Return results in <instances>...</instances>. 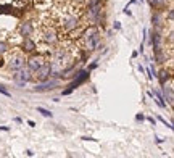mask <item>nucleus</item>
I'll list each match as a JSON object with an SVG mask.
<instances>
[{
	"label": "nucleus",
	"instance_id": "4468645a",
	"mask_svg": "<svg viewBox=\"0 0 174 158\" xmlns=\"http://www.w3.org/2000/svg\"><path fill=\"white\" fill-rule=\"evenodd\" d=\"M147 74H148V79H150V81H152V79L155 78V74L152 73V68H148V70H147Z\"/></svg>",
	"mask_w": 174,
	"mask_h": 158
},
{
	"label": "nucleus",
	"instance_id": "aec40b11",
	"mask_svg": "<svg viewBox=\"0 0 174 158\" xmlns=\"http://www.w3.org/2000/svg\"><path fill=\"white\" fill-rule=\"evenodd\" d=\"M98 66V63H92L90 66H89V70H94V68H97Z\"/></svg>",
	"mask_w": 174,
	"mask_h": 158
},
{
	"label": "nucleus",
	"instance_id": "20e7f679",
	"mask_svg": "<svg viewBox=\"0 0 174 158\" xmlns=\"http://www.w3.org/2000/svg\"><path fill=\"white\" fill-rule=\"evenodd\" d=\"M37 71H39V79L40 81H45V79L49 78L50 71H52V65L50 63H42V66H40Z\"/></svg>",
	"mask_w": 174,
	"mask_h": 158
},
{
	"label": "nucleus",
	"instance_id": "1a4fd4ad",
	"mask_svg": "<svg viewBox=\"0 0 174 158\" xmlns=\"http://www.w3.org/2000/svg\"><path fill=\"white\" fill-rule=\"evenodd\" d=\"M45 40H49V42H53V40H55V32H53V31L47 32V34H45Z\"/></svg>",
	"mask_w": 174,
	"mask_h": 158
},
{
	"label": "nucleus",
	"instance_id": "4be33fe9",
	"mask_svg": "<svg viewBox=\"0 0 174 158\" xmlns=\"http://www.w3.org/2000/svg\"><path fill=\"white\" fill-rule=\"evenodd\" d=\"M115 29H118V31H119V29H121V24H119V23H118V21H116V23H115Z\"/></svg>",
	"mask_w": 174,
	"mask_h": 158
},
{
	"label": "nucleus",
	"instance_id": "412c9836",
	"mask_svg": "<svg viewBox=\"0 0 174 158\" xmlns=\"http://www.w3.org/2000/svg\"><path fill=\"white\" fill-rule=\"evenodd\" d=\"M28 124L31 126V128H36V123H34V121H31V119H29V121H28Z\"/></svg>",
	"mask_w": 174,
	"mask_h": 158
},
{
	"label": "nucleus",
	"instance_id": "9b49d317",
	"mask_svg": "<svg viewBox=\"0 0 174 158\" xmlns=\"http://www.w3.org/2000/svg\"><path fill=\"white\" fill-rule=\"evenodd\" d=\"M158 119H160V121H161V123H163V124H165V126H168V128H169V129H173L171 123H168V121H166V119H165V118H163V116H158Z\"/></svg>",
	"mask_w": 174,
	"mask_h": 158
},
{
	"label": "nucleus",
	"instance_id": "dca6fc26",
	"mask_svg": "<svg viewBox=\"0 0 174 158\" xmlns=\"http://www.w3.org/2000/svg\"><path fill=\"white\" fill-rule=\"evenodd\" d=\"M82 140H92V142H97V139H94V137H82Z\"/></svg>",
	"mask_w": 174,
	"mask_h": 158
},
{
	"label": "nucleus",
	"instance_id": "0eeeda50",
	"mask_svg": "<svg viewBox=\"0 0 174 158\" xmlns=\"http://www.w3.org/2000/svg\"><path fill=\"white\" fill-rule=\"evenodd\" d=\"M40 66H42V58H31L29 60V71L36 73Z\"/></svg>",
	"mask_w": 174,
	"mask_h": 158
},
{
	"label": "nucleus",
	"instance_id": "423d86ee",
	"mask_svg": "<svg viewBox=\"0 0 174 158\" xmlns=\"http://www.w3.org/2000/svg\"><path fill=\"white\" fill-rule=\"evenodd\" d=\"M10 68H11L13 71H18V70H21V68H24V58L23 57H15L11 61H10Z\"/></svg>",
	"mask_w": 174,
	"mask_h": 158
},
{
	"label": "nucleus",
	"instance_id": "39448f33",
	"mask_svg": "<svg viewBox=\"0 0 174 158\" xmlns=\"http://www.w3.org/2000/svg\"><path fill=\"white\" fill-rule=\"evenodd\" d=\"M55 85H58V81H50V82H45V84L36 85V87H34V90H36V92H45V90H52V89H55Z\"/></svg>",
	"mask_w": 174,
	"mask_h": 158
},
{
	"label": "nucleus",
	"instance_id": "5701e85b",
	"mask_svg": "<svg viewBox=\"0 0 174 158\" xmlns=\"http://www.w3.org/2000/svg\"><path fill=\"white\" fill-rule=\"evenodd\" d=\"M147 119H148V121H150V123H152V124H153V126H155V119H153V118H150V116H148V118H147Z\"/></svg>",
	"mask_w": 174,
	"mask_h": 158
},
{
	"label": "nucleus",
	"instance_id": "f8f14e48",
	"mask_svg": "<svg viewBox=\"0 0 174 158\" xmlns=\"http://www.w3.org/2000/svg\"><path fill=\"white\" fill-rule=\"evenodd\" d=\"M29 31H31V26H29V24L23 26V32H24V34H26V36H28V34H29Z\"/></svg>",
	"mask_w": 174,
	"mask_h": 158
},
{
	"label": "nucleus",
	"instance_id": "9d476101",
	"mask_svg": "<svg viewBox=\"0 0 174 158\" xmlns=\"http://www.w3.org/2000/svg\"><path fill=\"white\" fill-rule=\"evenodd\" d=\"M0 94H3L5 97H11V94H10V92L6 90V89L3 87V85H0Z\"/></svg>",
	"mask_w": 174,
	"mask_h": 158
},
{
	"label": "nucleus",
	"instance_id": "f3484780",
	"mask_svg": "<svg viewBox=\"0 0 174 158\" xmlns=\"http://www.w3.org/2000/svg\"><path fill=\"white\" fill-rule=\"evenodd\" d=\"M5 47H6L5 44H2V42H0V52H5V50H6Z\"/></svg>",
	"mask_w": 174,
	"mask_h": 158
},
{
	"label": "nucleus",
	"instance_id": "f257e3e1",
	"mask_svg": "<svg viewBox=\"0 0 174 158\" xmlns=\"http://www.w3.org/2000/svg\"><path fill=\"white\" fill-rule=\"evenodd\" d=\"M29 79H31V71L24 70V68L18 70L16 74H13V81H15V84L18 85V87H24V85L28 84Z\"/></svg>",
	"mask_w": 174,
	"mask_h": 158
},
{
	"label": "nucleus",
	"instance_id": "f03ea898",
	"mask_svg": "<svg viewBox=\"0 0 174 158\" xmlns=\"http://www.w3.org/2000/svg\"><path fill=\"white\" fill-rule=\"evenodd\" d=\"M100 39H102V36H100L98 31H95V29L89 31V32H87V49L89 50L97 49L98 44H100Z\"/></svg>",
	"mask_w": 174,
	"mask_h": 158
},
{
	"label": "nucleus",
	"instance_id": "2eb2a0df",
	"mask_svg": "<svg viewBox=\"0 0 174 158\" xmlns=\"http://www.w3.org/2000/svg\"><path fill=\"white\" fill-rule=\"evenodd\" d=\"M0 131H5V132H8V131H10V128H8V126H0Z\"/></svg>",
	"mask_w": 174,
	"mask_h": 158
},
{
	"label": "nucleus",
	"instance_id": "ddd939ff",
	"mask_svg": "<svg viewBox=\"0 0 174 158\" xmlns=\"http://www.w3.org/2000/svg\"><path fill=\"white\" fill-rule=\"evenodd\" d=\"M163 74V76H161V85H165V82H166V79H168L169 76H168V74H166V73H161Z\"/></svg>",
	"mask_w": 174,
	"mask_h": 158
},
{
	"label": "nucleus",
	"instance_id": "6e6552de",
	"mask_svg": "<svg viewBox=\"0 0 174 158\" xmlns=\"http://www.w3.org/2000/svg\"><path fill=\"white\" fill-rule=\"evenodd\" d=\"M37 111H39L42 116H45V118H52V116H53V113H50L49 110L42 108V106H37Z\"/></svg>",
	"mask_w": 174,
	"mask_h": 158
},
{
	"label": "nucleus",
	"instance_id": "a211bd4d",
	"mask_svg": "<svg viewBox=\"0 0 174 158\" xmlns=\"http://www.w3.org/2000/svg\"><path fill=\"white\" fill-rule=\"evenodd\" d=\"M135 119H137V121H142V119H144V115H142V113H140V115H137V116H135Z\"/></svg>",
	"mask_w": 174,
	"mask_h": 158
},
{
	"label": "nucleus",
	"instance_id": "7ed1b4c3",
	"mask_svg": "<svg viewBox=\"0 0 174 158\" xmlns=\"http://www.w3.org/2000/svg\"><path fill=\"white\" fill-rule=\"evenodd\" d=\"M87 76H89V74L86 73V71H82V73H79V76H77V79H76V81H74L73 84L69 85V89H66V90L63 92V95H68V94H71V92H73L74 89L77 87V85H79V84H82V82L86 81V78H87Z\"/></svg>",
	"mask_w": 174,
	"mask_h": 158
},
{
	"label": "nucleus",
	"instance_id": "6ab92c4d",
	"mask_svg": "<svg viewBox=\"0 0 174 158\" xmlns=\"http://www.w3.org/2000/svg\"><path fill=\"white\" fill-rule=\"evenodd\" d=\"M122 11H124V15H129V16L132 15V13H131V10H127V8H124V10H122Z\"/></svg>",
	"mask_w": 174,
	"mask_h": 158
}]
</instances>
